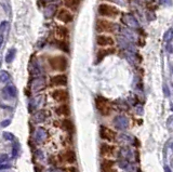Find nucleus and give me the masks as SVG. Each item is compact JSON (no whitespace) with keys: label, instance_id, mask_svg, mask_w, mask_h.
Here are the masks:
<instances>
[{"label":"nucleus","instance_id":"9","mask_svg":"<svg viewBox=\"0 0 173 172\" xmlns=\"http://www.w3.org/2000/svg\"><path fill=\"white\" fill-rule=\"evenodd\" d=\"M96 43L100 47H111L115 44V40L108 35H99L96 37Z\"/></svg>","mask_w":173,"mask_h":172},{"label":"nucleus","instance_id":"12","mask_svg":"<svg viewBox=\"0 0 173 172\" xmlns=\"http://www.w3.org/2000/svg\"><path fill=\"white\" fill-rule=\"evenodd\" d=\"M70 107L67 103H63L61 105H58V107L55 108V114L58 115V116H63V117L67 118L70 116Z\"/></svg>","mask_w":173,"mask_h":172},{"label":"nucleus","instance_id":"10","mask_svg":"<svg viewBox=\"0 0 173 172\" xmlns=\"http://www.w3.org/2000/svg\"><path fill=\"white\" fill-rule=\"evenodd\" d=\"M60 159H61V161L68 163V165H73V163H75L76 160H77L76 154L73 149H67L66 152H64L60 156Z\"/></svg>","mask_w":173,"mask_h":172},{"label":"nucleus","instance_id":"3","mask_svg":"<svg viewBox=\"0 0 173 172\" xmlns=\"http://www.w3.org/2000/svg\"><path fill=\"white\" fill-rule=\"evenodd\" d=\"M95 106L98 108L99 113L102 116H109L111 113V106L109 105V102L102 95H96L95 96Z\"/></svg>","mask_w":173,"mask_h":172},{"label":"nucleus","instance_id":"1","mask_svg":"<svg viewBox=\"0 0 173 172\" xmlns=\"http://www.w3.org/2000/svg\"><path fill=\"white\" fill-rule=\"evenodd\" d=\"M48 63H49V66L56 72H65L68 66V60L65 55H54L49 57Z\"/></svg>","mask_w":173,"mask_h":172},{"label":"nucleus","instance_id":"5","mask_svg":"<svg viewBox=\"0 0 173 172\" xmlns=\"http://www.w3.org/2000/svg\"><path fill=\"white\" fill-rule=\"evenodd\" d=\"M52 97L53 100H55L56 102L58 103L63 104V103H66L69 99V94L67 92L66 89H55V90L52 91Z\"/></svg>","mask_w":173,"mask_h":172},{"label":"nucleus","instance_id":"16","mask_svg":"<svg viewBox=\"0 0 173 172\" xmlns=\"http://www.w3.org/2000/svg\"><path fill=\"white\" fill-rule=\"evenodd\" d=\"M56 35L61 38V39H66L69 36V31L67 27L65 26H58L56 27Z\"/></svg>","mask_w":173,"mask_h":172},{"label":"nucleus","instance_id":"20","mask_svg":"<svg viewBox=\"0 0 173 172\" xmlns=\"http://www.w3.org/2000/svg\"><path fill=\"white\" fill-rule=\"evenodd\" d=\"M56 43H58V47L61 49L62 51H64V52L68 53L69 52V48H68V43L65 41H63V40H58L56 41Z\"/></svg>","mask_w":173,"mask_h":172},{"label":"nucleus","instance_id":"31","mask_svg":"<svg viewBox=\"0 0 173 172\" xmlns=\"http://www.w3.org/2000/svg\"><path fill=\"white\" fill-rule=\"evenodd\" d=\"M164 171H166V172H171V170H170V168H169L168 166H166V167H164Z\"/></svg>","mask_w":173,"mask_h":172},{"label":"nucleus","instance_id":"6","mask_svg":"<svg viewBox=\"0 0 173 172\" xmlns=\"http://www.w3.org/2000/svg\"><path fill=\"white\" fill-rule=\"evenodd\" d=\"M56 16H58V21H61L62 23H65V24H68V23H71L74 21V14L70 12V10L65 9V8H62L61 10H58Z\"/></svg>","mask_w":173,"mask_h":172},{"label":"nucleus","instance_id":"32","mask_svg":"<svg viewBox=\"0 0 173 172\" xmlns=\"http://www.w3.org/2000/svg\"><path fill=\"white\" fill-rule=\"evenodd\" d=\"M40 170H41V169H40V168L38 167V165H37V166H35V171H37V172H40Z\"/></svg>","mask_w":173,"mask_h":172},{"label":"nucleus","instance_id":"24","mask_svg":"<svg viewBox=\"0 0 173 172\" xmlns=\"http://www.w3.org/2000/svg\"><path fill=\"white\" fill-rule=\"evenodd\" d=\"M46 113L45 112H43V110H42V115H41V116H40V114H39V113H38V114H36V121H37V122H41V121H43V120H45L46 119Z\"/></svg>","mask_w":173,"mask_h":172},{"label":"nucleus","instance_id":"22","mask_svg":"<svg viewBox=\"0 0 173 172\" xmlns=\"http://www.w3.org/2000/svg\"><path fill=\"white\" fill-rule=\"evenodd\" d=\"M18 147H20V144L18 143H14L13 144V146H12V157L13 158H16V156H18Z\"/></svg>","mask_w":173,"mask_h":172},{"label":"nucleus","instance_id":"15","mask_svg":"<svg viewBox=\"0 0 173 172\" xmlns=\"http://www.w3.org/2000/svg\"><path fill=\"white\" fill-rule=\"evenodd\" d=\"M114 165H115V161L111 160V159H104L101 163V168H102L103 172H115L114 170Z\"/></svg>","mask_w":173,"mask_h":172},{"label":"nucleus","instance_id":"30","mask_svg":"<svg viewBox=\"0 0 173 172\" xmlns=\"http://www.w3.org/2000/svg\"><path fill=\"white\" fill-rule=\"evenodd\" d=\"M2 42H3V36L0 35V48H1V46H2Z\"/></svg>","mask_w":173,"mask_h":172},{"label":"nucleus","instance_id":"26","mask_svg":"<svg viewBox=\"0 0 173 172\" xmlns=\"http://www.w3.org/2000/svg\"><path fill=\"white\" fill-rule=\"evenodd\" d=\"M10 124H11V120L6 119V120H3V121L0 122V127H1V128H6V127H8Z\"/></svg>","mask_w":173,"mask_h":172},{"label":"nucleus","instance_id":"8","mask_svg":"<svg viewBox=\"0 0 173 172\" xmlns=\"http://www.w3.org/2000/svg\"><path fill=\"white\" fill-rule=\"evenodd\" d=\"M100 135L103 140H107V141L114 142L116 141V137H117V133L115 131L111 130V129L106 128V127L102 126L100 129Z\"/></svg>","mask_w":173,"mask_h":172},{"label":"nucleus","instance_id":"27","mask_svg":"<svg viewBox=\"0 0 173 172\" xmlns=\"http://www.w3.org/2000/svg\"><path fill=\"white\" fill-rule=\"evenodd\" d=\"M7 26H8V22H2L1 24H0V35H2V33H3V31H5L6 28H7Z\"/></svg>","mask_w":173,"mask_h":172},{"label":"nucleus","instance_id":"25","mask_svg":"<svg viewBox=\"0 0 173 172\" xmlns=\"http://www.w3.org/2000/svg\"><path fill=\"white\" fill-rule=\"evenodd\" d=\"M65 172H79L78 169L75 166H68L67 168H65Z\"/></svg>","mask_w":173,"mask_h":172},{"label":"nucleus","instance_id":"28","mask_svg":"<svg viewBox=\"0 0 173 172\" xmlns=\"http://www.w3.org/2000/svg\"><path fill=\"white\" fill-rule=\"evenodd\" d=\"M8 159V155H0V162L6 161Z\"/></svg>","mask_w":173,"mask_h":172},{"label":"nucleus","instance_id":"23","mask_svg":"<svg viewBox=\"0 0 173 172\" xmlns=\"http://www.w3.org/2000/svg\"><path fill=\"white\" fill-rule=\"evenodd\" d=\"M3 139H5L6 141H13V140H15V137H14L12 133L3 132Z\"/></svg>","mask_w":173,"mask_h":172},{"label":"nucleus","instance_id":"11","mask_svg":"<svg viewBox=\"0 0 173 172\" xmlns=\"http://www.w3.org/2000/svg\"><path fill=\"white\" fill-rule=\"evenodd\" d=\"M116 52L115 48H107V49H100L96 53V59H95V64L101 63L105 57L108 56L111 54H114Z\"/></svg>","mask_w":173,"mask_h":172},{"label":"nucleus","instance_id":"19","mask_svg":"<svg viewBox=\"0 0 173 172\" xmlns=\"http://www.w3.org/2000/svg\"><path fill=\"white\" fill-rule=\"evenodd\" d=\"M15 54H16V50H15V49H14V48L10 49V50L8 51L7 56H6V61H7V63H11L12 61L14 60Z\"/></svg>","mask_w":173,"mask_h":172},{"label":"nucleus","instance_id":"33","mask_svg":"<svg viewBox=\"0 0 173 172\" xmlns=\"http://www.w3.org/2000/svg\"><path fill=\"white\" fill-rule=\"evenodd\" d=\"M0 66H1V62H0Z\"/></svg>","mask_w":173,"mask_h":172},{"label":"nucleus","instance_id":"14","mask_svg":"<svg viewBox=\"0 0 173 172\" xmlns=\"http://www.w3.org/2000/svg\"><path fill=\"white\" fill-rule=\"evenodd\" d=\"M100 152L102 156H109V155H113L115 152V146L109 145L107 143H102L100 146Z\"/></svg>","mask_w":173,"mask_h":172},{"label":"nucleus","instance_id":"17","mask_svg":"<svg viewBox=\"0 0 173 172\" xmlns=\"http://www.w3.org/2000/svg\"><path fill=\"white\" fill-rule=\"evenodd\" d=\"M2 93L3 94H8L9 96H11V97H16L18 90H16L15 86H13V84H9V86H7L5 89H3Z\"/></svg>","mask_w":173,"mask_h":172},{"label":"nucleus","instance_id":"18","mask_svg":"<svg viewBox=\"0 0 173 172\" xmlns=\"http://www.w3.org/2000/svg\"><path fill=\"white\" fill-rule=\"evenodd\" d=\"M64 3L67 8L73 11H77L80 6V0H64Z\"/></svg>","mask_w":173,"mask_h":172},{"label":"nucleus","instance_id":"2","mask_svg":"<svg viewBox=\"0 0 173 172\" xmlns=\"http://www.w3.org/2000/svg\"><path fill=\"white\" fill-rule=\"evenodd\" d=\"M98 12L101 16H104V18H117V16L120 14V11L117 7L108 5V3H102V5L99 6Z\"/></svg>","mask_w":173,"mask_h":172},{"label":"nucleus","instance_id":"29","mask_svg":"<svg viewBox=\"0 0 173 172\" xmlns=\"http://www.w3.org/2000/svg\"><path fill=\"white\" fill-rule=\"evenodd\" d=\"M11 167L10 165H0V170H3V169H9V168Z\"/></svg>","mask_w":173,"mask_h":172},{"label":"nucleus","instance_id":"7","mask_svg":"<svg viewBox=\"0 0 173 172\" xmlns=\"http://www.w3.org/2000/svg\"><path fill=\"white\" fill-rule=\"evenodd\" d=\"M67 82H68V79L65 74H58V75L51 77L50 79V84L53 87H65Z\"/></svg>","mask_w":173,"mask_h":172},{"label":"nucleus","instance_id":"13","mask_svg":"<svg viewBox=\"0 0 173 172\" xmlns=\"http://www.w3.org/2000/svg\"><path fill=\"white\" fill-rule=\"evenodd\" d=\"M61 127H62V129L64 131H66V132L68 133H75V125H74L73 120L69 119V118H64V119L62 120V122H61Z\"/></svg>","mask_w":173,"mask_h":172},{"label":"nucleus","instance_id":"4","mask_svg":"<svg viewBox=\"0 0 173 172\" xmlns=\"http://www.w3.org/2000/svg\"><path fill=\"white\" fill-rule=\"evenodd\" d=\"M95 29L98 33H114L116 29V24L106 18H99L96 21Z\"/></svg>","mask_w":173,"mask_h":172},{"label":"nucleus","instance_id":"21","mask_svg":"<svg viewBox=\"0 0 173 172\" xmlns=\"http://www.w3.org/2000/svg\"><path fill=\"white\" fill-rule=\"evenodd\" d=\"M10 80V75L7 72H1L0 73V82H7Z\"/></svg>","mask_w":173,"mask_h":172}]
</instances>
